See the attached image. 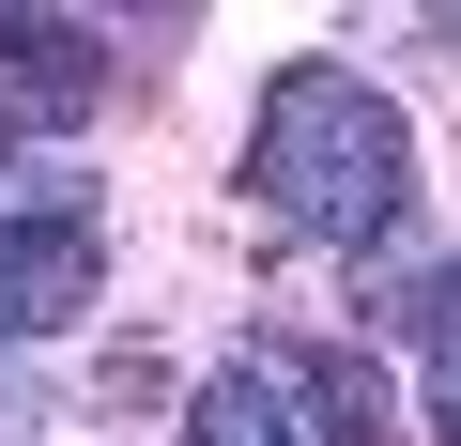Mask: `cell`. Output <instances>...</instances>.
<instances>
[{"instance_id":"obj_1","label":"cell","mask_w":461,"mask_h":446,"mask_svg":"<svg viewBox=\"0 0 461 446\" xmlns=\"http://www.w3.org/2000/svg\"><path fill=\"white\" fill-rule=\"evenodd\" d=\"M247 185L293 215V232L369 247V232H400V200H415V139H400V108H384L354 62H293V77L262 93Z\"/></svg>"},{"instance_id":"obj_3","label":"cell","mask_w":461,"mask_h":446,"mask_svg":"<svg viewBox=\"0 0 461 446\" xmlns=\"http://www.w3.org/2000/svg\"><path fill=\"white\" fill-rule=\"evenodd\" d=\"M0 108L93 123V108H108V32H77V16H0Z\"/></svg>"},{"instance_id":"obj_4","label":"cell","mask_w":461,"mask_h":446,"mask_svg":"<svg viewBox=\"0 0 461 446\" xmlns=\"http://www.w3.org/2000/svg\"><path fill=\"white\" fill-rule=\"evenodd\" d=\"M277 385L323 415V446H400V431H384V369H369V354H339V339H277Z\"/></svg>"},{"instance_id":"obj_7","label":"cell","mask_w":461,"mask_h":446,"mask_svg":"<svg viewBox=\"0 0 461 446\" xmlns=\"http://www.w3.org/2000/svg\"><path fill=\"white\" fill-rule=\"evenodd\" d=\"M0 446H32V415H16V400H0Z\"/></svg>"},{"instance_id":"obj_2","label":"cell","mask_w":461,"mask_h":446,"mask_svg":"<svg viewBox=\"0 0 461 446\" xmlns=\"http://www.w3.org/2000/svg\"><path fill=\"white\" fill-rule=\"evenodd\" d=\"M93 278H108V215H93V185H47V215H0V323H16V339L77 323Z\"/></svg>"},{"instance_id":"obj_5","label":"cell","mask_w":461,"mask_h":446,"mask_svg":"<svg viewBox=\"0 0 461 446\" xmlns=\"http://www.w3.org/2000/svg\"><path fill=\"white\" fill-rule=\"evenodd\" d=\"M185 446H308V431L277 415V369H215L185 400Z\"/></svg>"},{"instance_id":"obj_6","label":"cell","mask_w":461,"mask_h":446,"mask_svg":"<svg viewBox=\"0 0 461 446\" xmlns=\"http://www.w3.org/2000/svg\"><path fill=\"white\" fill-rule=\"evenodd\" d=\"M400 323H415V354H430V431H446V446H461V262H430V278H415V308H400Z\"/></svg>"}]
</instances>
